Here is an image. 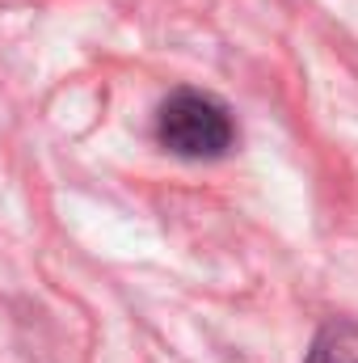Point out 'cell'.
<instances>
[{"label": "cell", "mask_w": 358, "mask_h": 363, "mask_svg": "<svg viewBox=\"0 0 358 363\" xmlns=\"http://www.w3.org/2000/svg\"><path fill=\"white\" fill-rule=\"evenodd\" d=\"M156 140L185 161H215L236 144V127L224 101L198 89H178L156 114Z\"/></svg>", "instance_id": "obj_1"}, {"label": "cell", "mask_w": 358, "mask_h": 363, "mask_svg": "<svg viewBox=\"0 0 358 363\" xmlns=\"http://www.w3.org/2000/svg\"><path fill=\"white\" fill-rule=\"evenodd\" d=\"M304 363H358V321L333 317L316 330Z\"/></svg>", "instance_id": "obj_2"}]
</instances>
